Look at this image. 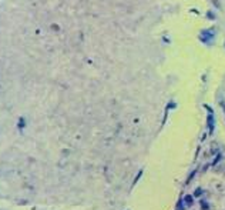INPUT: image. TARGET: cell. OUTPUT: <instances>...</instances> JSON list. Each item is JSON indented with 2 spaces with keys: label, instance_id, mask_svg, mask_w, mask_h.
Segmentation results:
<instances>
[]
</instances>
